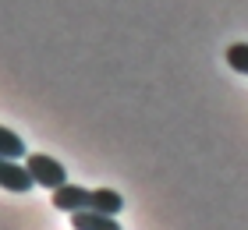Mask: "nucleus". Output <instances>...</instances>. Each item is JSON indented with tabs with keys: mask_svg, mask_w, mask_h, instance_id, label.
Here are the masks:
<instances>
[{
	"mask_svg": "<svg viewBox=\"0 0 248 230\" xmlns=\"http://www.w3.org/2000/svg\"><path fill=\"white\" fill-rule=\"evenodd\" d=\"M25 167H29V174H32V181H36L39 188L57 191L61 184H67V170H64V163H57V159L46 156V153H29V156H25Z\"/></svg>",
	"mask_w": 248,
	"mask_h": 230,
	"instance_id": "nucleus-1",
	"label": "nucleus"
},
{
	"mask_svg": "<svg viewBox=\"0 0 248 230\" xmlns=\"http://www.w3.org/2000/svg\"><path fill=\"white\" fill-rule=\"evenodd\" d=\"M0 188H7V191H15V195H25V191L36 188V181H32V174H29L25 163L0 156Z\"/></svg>",
	"mask_w": 248,
	"mask_h": 230,
	"instance_id": "nucleus-2",
	"label": "nucleus"
},
{
	"mask_svg": "<svg viewBox=\"0 0 248 230\" xmlns=\"http://www.w3.org/2000/svg\"><path fill=\"white\" fill-rule=\"evenodd\" d=\"M53 209L61 213H82V209H93V191L82 188V184H61L57 191H53Z\"/></svg>",
	"mask_w": 248,
	"mask_h": 230,
	"instance_id": "nucleus-3",
	"label": "nucleus"
},
{
	"mask_svg": "<svg viewBox=\"0 0 248 230\" xmlns=\"http://www.w3.org/2000/svg\"><path fill=\"white\" fill-rule=\"evenodd\" d=\"M71 227L75 230H121V223L107 213H96V209H82V213H71Z\"/></svg>",
	"mask_w": 248,
	"mask_h": 230,
	"instance_id": "nucleus-4",
	"label": "nucleus"
},
{
	"mask_svg": "<svg viewBox=\"0 0 248 230\" xmlns=\"http://www.w3.org/2000/svg\"><path fill=\"white\" fill-rule=\"evenodd\" d=\"M93 209L96 213H107V216H121V209H124L121 191H114V188H96L93 191Z\"/></svg>",
	"mask_w": 248,
	"mask_h": 230,
	"instance_id": "nucleus-5",
	"label": "nucleus"
},
{
	"mask_svg": "<svg viewBox=\"0 0 248 230\" xmlns=\"http://www.w3.org/2000/svg\"><path fill=\"white\" fill-rule=\"evenodd\" d=\"M0 156H7V159H25V156H29L21 135H15L7 124H0Z\"/></svg>",
	"mask_w": 248,
	"mask_h": 230,
	"instance_id": "nucleus-6",
	"label": "nucleus"
},
{
	"mask_svg": "<svg viewBox=\"0 0 248 230\" xmlns=\"http://www.w3.org/2000/svg\"><path fill=\"white\" fill-rule=\"evenodd\" d=\"M227 64L238 75H248V43H231L227 46Z\"/></svg>",
	"mask_w": 248,
	"mask_h": 230,
	"instance_id": "nucleus-7",
	"label": "nucleus"
}]
</instances>
